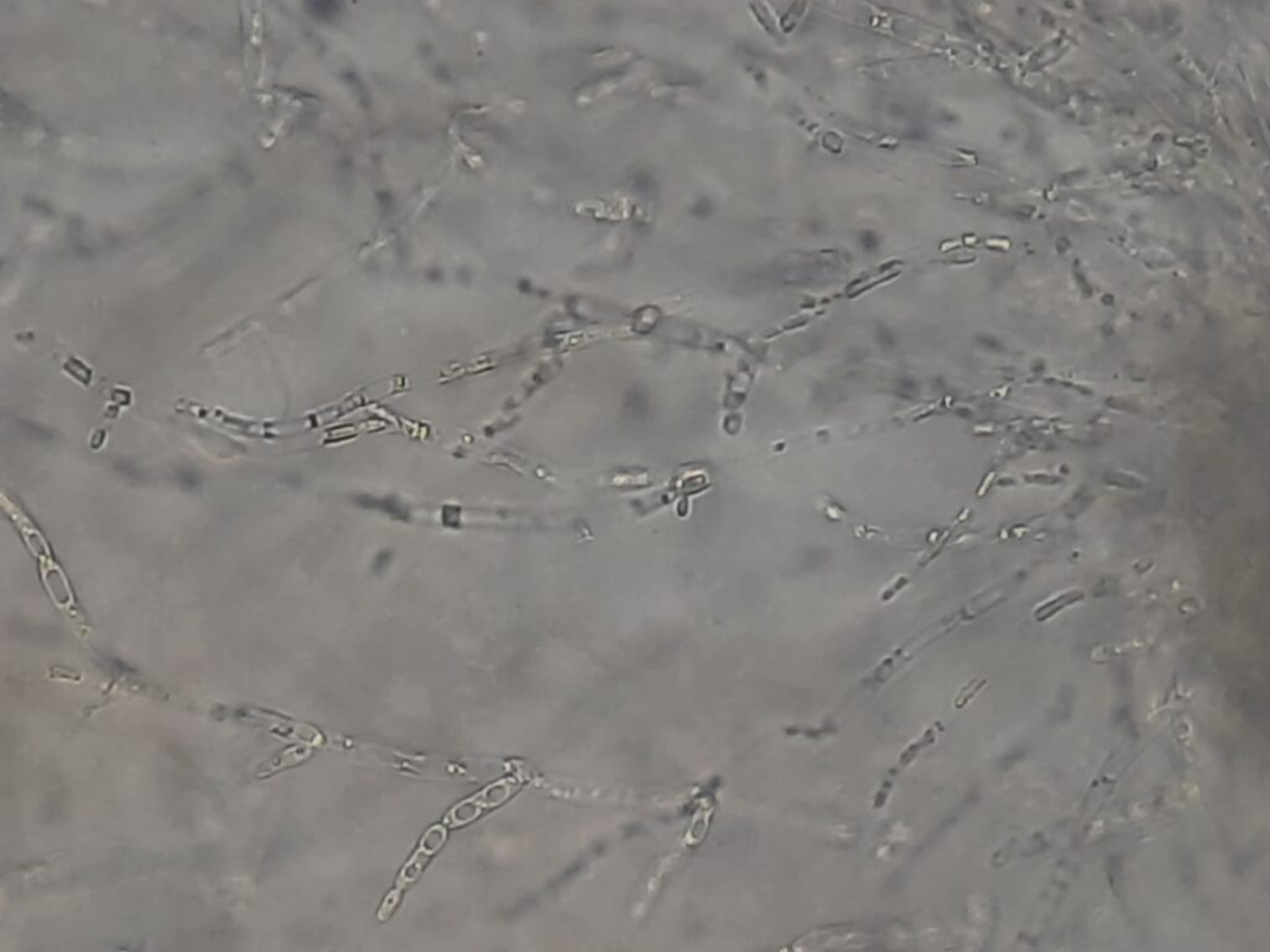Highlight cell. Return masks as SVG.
Instances as JSON below:
<instances>
[{
  "instance_id": "6da1fadb",
  "label": "cell",
  "mask_w": 1270,
  "mask_h": 952,
  "mask_svg": "<svg viewBox=\"0 0 1270 952\" xmlns=\"http://www.w3.org/2000/svg\"><path fill=\"white\" fill-rule=\"evenodd\" d=\"M445 837L447 833L443 826L437 825L427 831L417 851L414 852L406 866L402 868L396 890L386 898L384 905L381 906L379 912L380 920H386L390 917L396 904L399 903L402 891L418 878V875L423 872L425 866L429 864L432 855L443 846Z\"/></svg>"
},
{
  "instance_id": "7a4b0ae2",
  "label": "cell",
  "mask_w": 1270,
  "mask_h": 952,
  "mask_svg": "<svg viewBox=\"0 0 1270 952\" xmlns=\"http://www.w3.org/2000/svg\"><path fill=\"white\" fill-rule=\"evenodd\" d=\"M508 791L502 785H494L458 805L447 816L445 822L451 826H461L475 820L484 809H488L504 800Z\"/></svg>"
}]
</instances>
